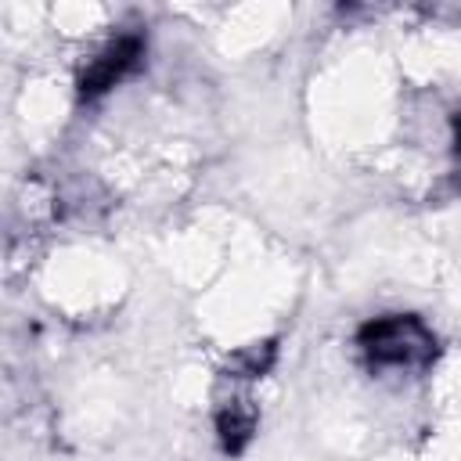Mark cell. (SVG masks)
Returning a JSON list of instances; mask_svg holds the SVG:
<instances>
[{"label":"cell","mask_w":461,"mask_h":461,"mask_svg":"<svg viewBox=\"0 0 461 461\" xmlns=\"http://www.w3.org/2000/svg\"><path fill=\"white\" fill-rule=\"evenodd\" d=\"M360 346L382 367H425L436 357V335L418 317H378L360 328Z\"/></svg>","instance_id":"6da1fadb"},{"label":"cell","mask_w":461,"mask_h":461,"mask_svg":"<svg viewBox=\"0 0 461 461\" xmlns=\"http://www.w3.org/2000/svg\"><path fill=\"white\" fill-rule=\"evenodd\" d=\"M137 54H140V40H137V36L119 40L104 58H97V61L83 72V94H101V90H108V86L137 61Z\"/></svg>","instance_id":"7a4b0ae2"}]
</instances>
